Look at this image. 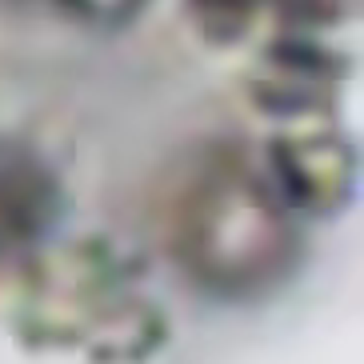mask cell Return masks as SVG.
<instances>
[{"label": "cell", "mask_w": 364, "mask_h": 364, "mask_svg": "<svg viewBox=\"0 0 364 364\" xmlns=\"http://www.w3.org/2000/svg\"><path fill=\"white\" fill-rule=\"evenodd\" d=\"M12 324L28 348L88 364H149L168 341L164 309L140 289L136 264L92 236L24 260Z\"/></svg>", "instance_id": "obj_2"}, {"label": "cell", "mask_w": 364, "mask_h": 364, "mask_svg": "<svg viewBox=\"0 0 364 364\" xmlns=\"http://www.w3.org/2000/svg\"><path fill=\"white\" fill-rule=\"evenodd\" d=\"M65 216V184L28 144H0V268L48 245Z\"/></svg>", "instance_id": "obj_4"}, {"label": "cell", "mask_w": 364, "mask_h": 364, "mask_svg": "<svg viewBox=\"0 0 364 364\" xmlns=\"http://www.w3.org/2000/svg\"><path fill=\"white\" fill-rule=\"evenodd\" d=\"M196 24L220 44L245 41L248 28L257 24L260 9H268V0H188Z\"/></svg>", "instance_id": "obj_5"}, {"label": "cell", "mask_w": 364, "mask_h": 364, "mask_svg": "<svg viewBox=\"0 0 364 364\" xmlns=\"http://www.w3.org/2000/svg\"><path fill=\"white\" fill-rule=\"evenodd\" d=\"M164 248L204 296L228 304L277 296L304 260L300 216L240 144H208L172 181Z\"/></svg>", "instance_id": "obj_1"}, {"label": "cell", "mask_w": 364, "mask_h": 364, "mask_svg": "<svg viewBox=\"0 0 364 364\" xmlns=\"http://www.w3.org/2000/svg\"><path fill=\"white\" fill-rule=\"evenodd\" d=\"M56 4H65L73 16L97 24V28H120L144 9V0H56Z\"/></svg>", "instance_id": "obj_6"}, {"label": "cell", "mask_w": 364, "mask_h": 364, "mask_svg": "<svg viewBox=\"0 0 364 364\" xmlns=\"http://www.w3.org/2000/svg\"><path fill=\"white\" fill-rule=\"evenodd\" d=\"M264 172L300 220L348 208L356 193V152L332 129H289L264 149Z\"/></svg>", "instance_id": "obj_3"}]
</instances>
